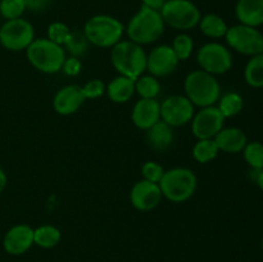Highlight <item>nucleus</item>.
Returning <instances> with one entry per match:
<instances>
[{"label": "nucleus", "instance_id": "obj_1", "mask_svg": "<svg viewBox=\"0 0 263 262\" xmlns=\"http://www.w3.org/2000/svg\"><path fill=\"white\" fill-rule=\"evenodd\" d=\"M164 26L159 10L141 5L140 9L128 21L125 30L131 41L143 46L158 41L163 35Z\"/></svg>", "mask_w": 263, "mask_h": 262}, {"label": "nucleus", "instance_id": "obj_2", "mask_svg": "<svg viewBox=\"0 0 263 262\" xmlns=\"http://www.w3.org/2000/svg\"><path fill=\"white\" fill-rule=\"evenodd\" d=\"M110 62L121 76L136 80L146 71V54L143 46L131 40H121L112 46Z\"/></svg>", "mask_w": 263, "mask_h": 262}, {"label": "nucleus", "instance_id": "obj_3", "mask_svg": "<svg viewBox=\"0 0 263 262\" xmlns=\"http://www.w3.org/2000/svg\"><path fill=\"white\" fill-rule=\"evenodd\" d=\"M184 89L186 94L185 97L193 105L200 108L215 105L221 97V87L217 79L203 69H197L187 74Z\"/></svg>", "mask_w": 263, "mask_h": 262}, {"label": "nucleus", "instance_id": "obj_4", "mask_svg": "<svg viewBox=\"0 0 263 262\" xmlns=\"http://www.w3.org/2000/svg\"><path fill=\"white\" fill-rule=\"evenodd\" d=\"M26 55L33 68L48 74L62 71L67 58L63 46L49 39H35L26 49Z\"/></svg>", "mask_w": 263, "mask_h": 262}, {"label": "nucleus", "instance_id": "obj_5", "mask_svg": "<svg viewBox=\"0 0 263 262\" xmlns=\"http://www.w3.org/2000/svg\"><path fill=\"white\" fill-rule=\"evenodd\" d=\"M162 195L172 203H182L194 195L198 180L194 172L186 167H175L164 171L158 182Z\"/></svg>", "mask_w": 263, "mask_h": 262}, {"label": "nucleus", "instance_id": "obj_6", "mask_svg": "<svg viewBox=\"0 0 263 262\" xmlns=\"http://www.w3.org/2000/svg\"><path fill=\"white\" fill-rule=\"evenodd\" d=\"M125 32V26L108 14H98L86 21L84 35L89 44L98 48H112L120 43Z\"/></svg>", "mask_w": 263, "mask_h": 262}, {"label": "nucleus", "instance_id": "obj_7", "mask_svg": "<svg viewBox=\"0 0 263 262\" xmlns=\"http://www.w3.org/2000/svg\"><path fill=\"white\" fill-rule=\"evenodd\" d=\"M161 12L164 25L179 31L197 27L202 18L197 5L190 0H167Z\"/></svg>", "mask_w": 263, "mask_h": 262}, {"label": "nucleus", "instance_id": "obj_8", "mask_svg": "<svg viewBox=\"0 0 263 262\" xmlns=\"http://www.w3.org/2000/svg\"><path fill=\"white\" fill-rule=\"evenodd\" d=\"M35 40V30L25 18L5 21L0 27V45L9 51H22Z\"/></svg>", "mask_w": 263, "mask_h": 262}, {"label": "nucleus", "instance_id": "obj_9", "mask_svg": "<svg viewBox=\"0 0 263 262\" xmlns=\"http://www.w3.org/2000/svg\"><path fill=\"white\" fill-rule=\"evenodd\" d=\"M225 39L231 49L244 55L253 57L263 53V35L257 27L243 23L231 26L228 28Z\"/></svg>", "mask_w": 263, "mask_h": 262}, {"label": "nucleus", "instance_id": "obj_10", "mask_svg": "<svg viewBox=\"0 0 263 262\" xmlns=\"http://www.w3.org/2000/svg\"><path fill=\"white\" fill-rule=\"evenodd\" d=\"M197 61L200 68L208 73L223 74L233 67V55L225 45L220 43H207L198 49Z\"/></svg>", "mask_w": 263, "mask_h": 262}, {"label": "nucleus", "instance_id": "obj_11", "mask_svg": "<svg viewBox=\"0 0 263 262\" xmlns=\"http://www.w3.org/2000/svg\"><path fill=\"white\" fill-rule=\"evenodd\" d=\"M195 109L185 95H172L162 102L161 118L171 127H180L193 120Z\"/></svg>", "mask_w": 263, "mask_h": 262}, {"label": "nucleus", "instance_id": "obj_12", "mask_svg": "<svg viewBox=\"0 0 263 262\" xmlns=\"http://www.w3.org/2000/svg\"><path fill=\"white\" fill-rule=\"evenodd\" d=\"M226 118L217 107H204L192 120V133L198 140L213 139L223 128Z\"/></svg>", "mask_w": 263, "mask_h": 262}, {"label": "nucleus", "instance_id": "obj_13", "mask_svg": "<svg viewBox=\"0 0 263 262\" xmlns=\"http://www.w3.org/2000/svg\"><path fill=\"white\" fill-rule=\"evenodd\" d=\"M179 59L170 45H159L146 55V71L154 77H166L176 71Z\"/></svg>", "mask_w": 263, "mask_h": 262}, {"label": "nucleus", "instance_id": "obj_14", "mask_svg": "<svg viewBox=\"0 0 263 262\" xmlns=\"http://www.w3.org/2000/svg\"><path fill=\"white\" fill-rule=\"evenodd\" d=\"M162 197L163 195H162L159 185L157 182L146 181L144 179L135 182L130 192L131 204L141 212H148L158 207Z\"/></svg>", "mask_w": 263, "mask_h": 262}, {"label": "nucleus", "instance_id": "obj_15", "mask_svg": "<svg viewBox=\"0 0 263 262\" xmlns=\"http://www.w3.org/2000/svg\"><path fill=\"white\" fill-rule=\"evenodd\" d=\"M33 246V229L26 223L12 226L3 238V248L8 254L21 256Z\"/></svg>", "mask_w": 263, "mask_h": 262}, {"label": "nucleus", "instance_id": "obj_16", "mask_svg": "<svg viewBox=\"0 0 263 262\" xmlns=\"http://www.w3.org/2000/svg\"><path fill=\"white\" fill-rule=\"evenodd\" d=\"M86 97L79 85H67L57 91L53 99V108L58 115L69 116L76 113L86 102Z\"/></svg>", "mask_w": 263, "mask_h": 262}, {"label": "nucleus", "instance_id": "obj_17", "mask_svg": "<svg viewBox=\"0 0 263 262\" xmlns=\"http://www.w3.org/2000/svg\"><path fill=\"white\" fill-rule=\"evenodd\" d=\"M133 123L139 130L146 131L161 121V103L157 99H139L131 113Z\"/></svg>", "mask_w": 263, "mask_h": 262}, {"label": "nucleus", "instance_id": "obj_18", "mask_svg": "<svg viewBox=\"0 0 263 262\" xmlns=\"http://www.w3.org/2000/svg\"><path fill=\"white\" fill-rule=\"evenodd\" d=\"M218 151L225 153L235 154L243 152L244 146L248 143L246 133L239 127H223L213 138Z\"/></svg>", "mask_w": 263, "mask_h": 262}, {"label": "nucleus", "instance_id": "obj_19", "mask_svg": "<svg viewBox=\"0 0 263 262\" xmlns=\"http://www.w3.org/2000/svg\"><path fill=\"white\" fill-rule=\"evenodd\" d=\"M235 14L243 25L258 27L263 25V0H238Z\"/></svg>", "mask_w": 263, "mask_h": 262}, {"label": "nucleus", "instance_id": "obj_20", "mask_svg": "<svg viewBox=\"0 0 263 262\" xmlns=\"http://www.w3.org/2000/svg\"><path fill=\"white\" fill-rule=\"evenodd\" d=\"M146 144L156 152H166L174 143V131L170 125L159 121L146 130Z\"/></svg>", "mask_w": 263, "mask_h": 262}, {"label": "nucleus", "instance_id": "obj_21", "mask_svg": "<svg viewBox=\"0 0 263 262\" xmlns=\"http://www.w3.org/2000/svg\"><path fill=\"white\" fill-rule=\"evenodd\" d=\"M105 92L113 103H127L135 94V80L120 74L108 84Z\"/></svg>", "mask_w": 263, "mask_h": 262}, {"label": "nucleus", "instance_id": "obj_22", "mask_svg": "<svg viewBox=\"0 0 263 262\" xmlns=\"http://www.w3.org/2000/svg\"><path fill=\"white\" fill-rule=\"evenodd\" d=\"M199 28L203 35H205L207 38L220 39L225 38L229 27L225 21H223V18H221L217 14H213V13H210V14H205L200 18Z\"/></svg>", "mask_w": 263, "mask_h": 262}, {"label": "nucleus", "instance_id": "obj_23", "mask_svg": "<svg viewBox=\"0 0 263 262\" xmlns=\"http://www.w3.org/2000/svg\"><path fill=\"white\" fill-rule=\"evenodd\" d=\"M61 230L54 225H41L37 229H33V244L40 248H54L61 241Z\"/></svg>", "mask_w": 263, "mask_h": 262}, {"label": "nucleus", "instance_id": "obj_24", "mask_svg": "<svg viewBox=\"0 0 263 262\" xmlns=\"http://www.w3.org/2000/svg\"><path fill=\"white\" fill-rule=\"evenodd\" d=\"M244 79L254 89L263 87V53L251 57L244 69Z\"/></svg>", "mask_w": 263, "mask_h": 262}, {"label": "nucleus", "instance_id": "obj_25", "mask_svg": "<svg viewBox=\"0 0 263 262\" xmlns=\"http://www.w3.org/2000/svg\"><path fill=\"white\" fill-rule=\"evenodd\" d=\"M218 109L222 113L225 118L235 117L243 110L244 100L243 97L238 92H226L223 97H220L218 99Z\"/></svg>", "mask_w": 263, "mask_h": 262}, {"label": "nucleus", "instance_id": "obj_26", "mask_svg": "<svg viewBox=\"0 0 263 262\" xmlns=\"http://www.w3.org/2000/svg\"><path fill=\"white\" fill-rule=\"evenodd\" d=\"M135 92L141 99H157L161 92V84L152 74L140 76L135 80Z\"/></svg>", "mask_w": 263, "mask_h": 262}, {"label": "nucleus", "instance_id": "obj_27", "mask_svg": "<svg viewBox=\"0 0 263 262\" xmlns=\"http://www.w3.org/2000/svg\"><path fill=\"white\" fill-rule=\"evenodd\" d=\"M218 152L213 139H200L193 146V158L199 163H208L217 157Z\"/></svg>", "mask_w": 263, "mask_h": 262}, {"label": "nucleus", "instance_id": "obj_28", "mask_svg": "<svg viewBox=\"0 0 263 262\" xmlns=\"http://www.w3.org/2000/svg\"><path fill=\"white\" fill-rule=\"evenodd\" d=\"M87 48H89V41L85 38L84 32H73V31H71L68 39L63 45L64 50L68 51L71 57H76V58L85 55Z\"/></svg>", "mask_w": 263, "mask_h": 262}, {"label": "nucleus", "instance_id": "obj_29", "mask_svg": "<svg viewBox=\"0 0 263 262\" xmlns=\"http://www.w3.org/2000/svg\"><path fill=\"white\" fill-rule=\"evenodd\" d=\"M244 159L252 167V170L263 169V144L261 141L247 143L243 149Z\"/></svg>", "mask_w": 263, "mask_h": 262}, {"label": "nucleus", "instance_id": "obj_30", "mask_svg": "<svg viewBox=\"0 0 263 262\" xmlns=\"http://www.w3.org/2000/svg\"><path fill=\"white\" fill-rule=\"evenodd\" d=\"M172 49H174L175 54H176L179 61H186L193 54L194 41H193L192 36L187 35V33H180V35H177L174 39Z\"/></svg>", "mask_w": 263, "mask_h": 262}, {"label": "nucleus", "instance_id": "obj_31", "mask_svg": "<svg viewBox=\"0 0 263 262\" xmlns=\"http://www.w3.org/2000/svg\"><path fill=\"white\" fill-rule=\"evenodd\" d=\"M26 9L25 0H0V14L7 21L21 18Z\"/></svg>", "mask_w": 263, "mask_h": 262}, {"label": "nucleus", "instance_id": "obj_32", "mask_svg": "<svg viewBox=\"0 0 263 262\" xmlns=\"http://www.w3.org/2000/svg\"><path fill=\"white\" fill-rule=\"evenodd\" d=\"M71 30L63 22H53L48 27V39L58 45L63 46L68 39Z\"/></svg>", "mask_w": 263, "mask_h": 262}, {"label": "nucleus", "instance_id": "obj_33", "mask_svg": "<svg viewBox=\"0 0 263 262\" xmlns=\"http://www.w3.org/2000/svg\"><path fill=\"white\" fill-rule=\"evenodd\" d=\"M163 174H164L163 166L157 163V162L148 161L141 166V175H143V179L146 180V181L157 182V184H158V182L161 181Z\"/></svg>", "mask_w": 263, "mask_h": 262}, {"label": "nucleus", "instance_id": "obj_34", "mask_svg": "<svg viewBox=\"0 0 263 262\" xmlns=\"http://www.w3.org/2000/svg\"><path fill=\"white\" fill-rule=\"evenodd\" d=\"M82 87V92L86 97V99H97V98L102 97L105 92V85L104 82L100 81V80L94 79L87 81L86 84Z\"/></svg>", "mask_w": 263, "mask_h": 262}, {"label": "nucleus", "instance_id": "obj_35", "mask_svg": "<svg viewBox=\"0 0 263 262\" xmlns=\"http://www.w3.org/2000/svg\"><path fill=\"white\" fill-rule=\"evenodd\" d=\"M82 64L80 58H76V57H69V58H66L64 61L63 67H62V71L67 74V76H77V74L81 72Z\"/></svg>", "mask_w": 263, "mask_h": 262}, {"label": "nucleus", "instance_id": "obj_36", "mask_svg": "<svg viewBox=\"0 0 263 262\" xmlns=\"http://www.w3.org/2000/svg\"><path fill=\"white\" fill-rule=\"evenodd\" d=\"M51 2L53 0H25L26 8L31 12H43L51 4Z\"/></svg>", "mask_w": 263, "mask_h": 262}, {"label": "nucleus", "instance_id": "obj_37", "mask_svg": "<svg viewBox=\"0 0 263 262\" xmlns=\"http://www.w3.org/2000/svg\"><path fill=\"white\" fill-rule=\"evenodd\" d=\"M141 2H143V5H145V7L156 10H161L162 7L166 4L167 0H141Z\"/></svg>", "mask_w": 263, "mask_h": 262}, {"label": "nucleus", "instance_id": "obj_38", "mask_svg": "<svg viewBox=\"0 0 263 262\" xmlns=\"http://www.w3.org/2000/svg\"><path fill=\"white\" fill-rule=\"evenodd\" d=\"M7 184H8V176H7V174H5L4 170L0 167V194H2V193L5 190Z\"/></svg>", "mask_w": 263, "mask_h": 262}, {"label": "nucleus", "instance_id": "obj_39", "mask_svg": "<svg viewBox=\"0 0 263 262\" xmlns=\"http://www.w3.org/2000/svg\"><path fill=\"white\" fill-rule=\"evenodd\" d=\"M253 172H256V176H254V181L258 185V188L263 190V169L262 170H253Z\"/></svg>", "mask_w": 263, "mask_h": 262}, {"label": "nucleus", "instance_id": "obj_40", "mask_svg": "<svg viewBox=\"0 0 263 262\" xmlns=\"http://www.w3.org/2000/svg\"><path fill=\"white\" fill-rule=\"evenodd\" d=\"M262 249H263V240H262Z\"/></svg>", "mask_w": 263, "mask_h": 262}]
</instances>
